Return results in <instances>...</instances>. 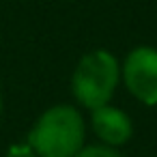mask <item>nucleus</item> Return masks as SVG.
Instances as JSON below:
<instances>
[{
  "instance_id": "1",
  "label": "nucleus",
  "mask_w": 157,
  "mask_h": 157,
  "mask_svg": "<svg viewBox=\"0 0 157 157\" xmlns=\"http://www.w3.org/2000/svg\"><path fill=\"white\" fill-rule=\"evenodd\" d=\"M84 142V121L71 105L50 108L33 127L28 144L41 157H73Z\"/></svg>"
},
{
  "instance_id": "4",
  "label": "nucleus",
  "mask_w": 157,
  "mask_h": 157,
  "mask_svg": "<svg viewBox=\"0 0 157 157\" xmlns=\"http://www.w3.org/2000/svg\"><path fill=\"white\" fill-rule=\"evenodd\" d=\"M93 129L108 144H123L131 138V123H129L127 114L116 108H110V105H101L95 110Z\"/></svg>"
},
{
  "instance_id": "5",
  "label": "nucleus",
  "mask_w": 157,
  "mask_h": 157,
  "mask_svg": "<svg viewBox=\"0 0 157 157\" xmlns=\"http://www.w3.org/2000/svg\"><path fill=\"white\" fill-rule=\"evenodd\" d=\"M73 157H121V155L108 146H88V148H80Z\"/></svg>"
},
{
  "instance_id": "7",
  "label": "nucleus",
  "mask_w": 157,
  "mask_h": 157,
  "mask_svg": "<svg viewBox=\"0 0 157 157\" xmlns=\"http://www.w3.org/2000/svg\"><path fill=\"white\" fill-rule=\"evenodd\" d=\"M0 112H2V97H0Z\"/></svg>"
},
{
  "instance_id": "2",
  "label": "nucleus",
  "mask_w": 157,
  "mask_h": 157,
  "mask_svg": "<svg viewBox=\"0 0 157 157\" xmlns=\"http://www.w3.org/2000/svg\"><path fill=\"white\" fill-rule=\"evenodd\" d=\"M116 82H118L116 58L103 50H97L80 60L73 73V95L82 105L97 110L108 103Z\"/></svg>"
},
{
  "instance_id": "6",
  "label": "nucleus",
  "mask_w": 157,
  "mask_h": 157,
  "mask_svg": "<svg viewBox=\"0 0 157 157\" xmlns=\"http://www.w3.org/2000/svg\"><path fill=\"white\" fill-rule=\"evenodd\" d=\"M7 157H37V153L33 151L30 144H15V146L9 148Z\"/></svg>"
},
{
  "instance_id": "3",
  "label": "nucleus",
  "mask_w": 157,
  "mask_h": 157,
  "mask_svg": "<svg viewBox=\"0 0 157 157\" xmlns=\"http://www.w3.org/2000/svg\"><path fill=\"white\" fill-rule=\"evenodd\" d=\"M125 84L144 103H157V50L138 48L125 60Z\"/></svg>"
}]
</instances>
